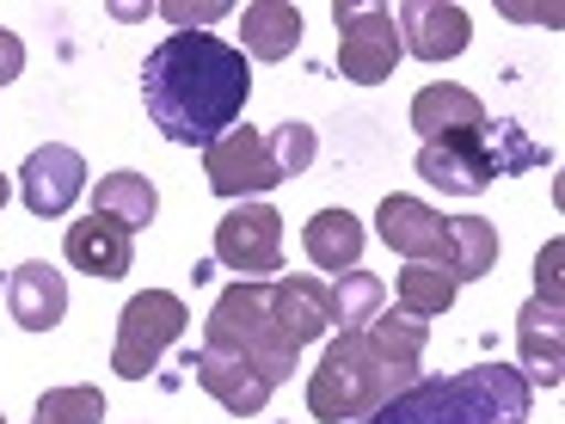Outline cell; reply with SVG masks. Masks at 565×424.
Returning <instances> with one entry per match:
<instances>
[{
  "label": "cell",
  "mask_w": 565,
  "mask_h": 424,
  "mask_svg": "<svg viewBox=\"0 0 565 424\" xmlns=\"http://www.w3.org/2000/svg\"><path fill=\"white\" fill-rule=\"evenodd\" d=\"M246 99H253V62L215 31H172L141 62L148 124L184 148H210L215 136H227L241 124Z\"/></svg>",
  "instance_id": "6da1fadb"
},
{
  "label": "cell",
  "mask_w": 565,
  "mask_h": 424,
  "mask_svg": "<svg viewBox=\"0 0 565 424\" xmlns=\"http://www.w3.org/2000/svg\"><path fill=\"white\" fill-rule=\"evenodd\" d=\"M412 382H418V363L375 339V326H356L326 344L320 369L308 375V412L320 424H363Z\"/></svg>",
  "instance_id": "7a4b0ae2"
},
{
  "label": "cell",
  "mask_w": 565,
  "mask_h": 424,
  "mask_svg": "<svg viewBox=\"0 0 565 424\" xmlns=\"http://www.w3.org/2000/svg\"><path fill=\"white\" fill-rule=\"evenodd\" d=\"M535 388L510 363H473L461 375H424L363 424H529Z\"/></svg>",
  "instance_id": "3957f363"
},
{
  "label": "cell",
  "mask_w": 565,
  "mask_h": 424,
  "mask_svg": "<svg viewBox=\"0 0 565 424\" xmlns=\"http://www.w3.org/2000/svg\"><path fill=\"white\" fill-rule=\"evenodd\" d=\"M412 167H418L424 184H437V191H449V198H480V191H492V184L510 179V172L547 167V148H535V141L523 136V124L498 117V124L461 129V136L424 141Z\"/></svg>",
  "instance_id": "277c9868"
},
{
  "label": "cell",
  "mask_w": 565,
  "mask_h": 424,
  "mask_svg": "<svg viewBox=\"0 0 565 424\" xmlns=\"http://www.w3.org/2000/svg\"><path fill=\"white\" fill-rule=\"evenodd\" d=\"M203 344L246 357L270 388L289 382V375H296V357H301V344L277 326L270 283H253V277H241L234 289H222V301L210 308V326H203Z\"/></svg>",
  "instance_id": "5b68a950"
},
{
  "label": "cell",
  "mask_w": 565,
  "mask_h": 424,
  "mask_svg": "<svg viewBox=\"0 0 565 424\" xmlns=\"http://www.w3.org/2000/svg\"><path fill=\"white\" fill-rule=\"evenodd\" d=\"M184 326H191V308H184L172 289H141V296H129L124 314H117L111 369L124 382H148L160 369V357L184 339Z\"/></svg>",
  "instance_id": "8992f818"
},
{
  "label": "cell",
  "mask_w": 565,
  "mask_h": 424,
  "mask_svg": "<svg viewBox=\"0 0 565 424\" xmlns=\"http://www.w3.org/2000/svg\"><path fill=\"white\" fill-rule=\"evenodd\" d=\"M332 25H339V68L344 81L356 86H382L394 81L399 68V25L387 7H375V0H339L332 7Z\"/></svg>",
  "instance_id": "52a82bcc"
},
{
  "label": "cell",
  "mask_w": 565,
  "mask_h": 424,
  "mask_svg": "<svg viewBox=\"0 0 565 424\" xmlns=\"http://www.w3.org/2000/svg\"><path fill=\"white\" fill-rule=\"evenodd\" d=\"M215 258L241 277H277L282 271V215L270 203L246 198L215 222Z\"/></svg>",
  "instance_id": "ba28073f"
},
{
  "label": "cell",
  "mask_w": 565,
  "mask_h": 424,
  "mask_svg": "<svg viewBox=\"0 0 565 424\" xmlns=\"http://www.w3.org/2000/svg\"><path fill=\"white\" fill-rule=\"evenodd\" d=\"M203 179H210L215 198H234V203L265 198L270 184H282L277 167H270L265 129H253V124H234L227 136H215L210 148H203Z\"/></svg>",
  "instance_id": "9c48e42d"
},
{
  "label": "cell",
  "mask_w": 565,
  "mask_h": 424,
  "mask_svg": "<svg viewBox=\"0 0 565 424\" xmlns=\"http://www.w3.org/2000/svg\"><path fill=\"white\" fill-rule=\"evenodd\" d=\"M81 191H86V160L68 141H43V148L25 155V167H19V203H25L38 222L68 215Z\"/></svg>",
  "instance_id": "30bf717a"
},
{
  "label": "cell",
  "mask_w": 565,
  "mask_h": 424,
  "mask_svg": "<svg viewBox=\"0 0 565 424\" xmlns=\"http://www.w3.org/2000/svg\"><path fill=\"white\" fill-rule=\"evenodd\" d=\"M375 234L394 246L406 265H437L449 271V215H437L418 198H382L375 210Z\"/></svg>",
  "instance_id": "8fae6325"
},
{
  "label": "cell",
  "mask_w": 565,
  "mask_h": 424,
  "mask_svg": "<svg viewBox=\"0 0 565 424\" xmlns=\"http://www.w3.org/2000/svg\"><path fill=\"white\" fill-rule=\"evenodd\" d=\"M394 25H399V50L418 62H455L473 43V19L449 0H406Z\"/></svg>",
  "instance_id": "7c38bea8"
},
{
  "label": "cell",
  "mask_w": 565,
  "mask_h": 424,
  "mask_svg": "<svg viewBox=\"0 0 565 424\" xmlns=\"http://www.w3.org/2000/svg\"><path fill=\"white\" fill-rule=\"evenodd\" d=\"M7 314H13L19 332H50V326H62V314H68V277H62L56 265H43V258H31V265H19L13 277H7Z\"/></svg>",
  "instance_id": "4fadbf2b"
},
{
  "label": "cell",
  "mask_w": 565,
  "mask_h": 424,
  "mask_svg": "<svg viewBox=\"0 0 565 424\" xmlns=\"http://www.w3.org/2000/svg\"><path fill=\"white\" fill-rule=\"evenodd\" d=\"M559 301L529 296L516 314V351H523V382L529 388H559L565 382V332H559Z\"/></svg>",
  "instance_id": "5bb4252c"
},
{
  "label": "cell",
  "mask_w": 565,
  "mask_h": 424,
  "mask_svg": "<svg viewBox=\"0 0 565 424\" xmlns=\"http://www.w3.org/2000/svg\"><path fill=\"white\" fill-rule=\"evenodd\" d=\"M191 375H198V388L210 400H222L234 418H246V412H265V400L277 394V388L258 375L246 357H234V351H215V344H203L198 357H191Z\"/></svg>",
  "instance_id": "9a60e30c"
},
{
  "label": "cell",
  "mask_w": 565,
  "mask_h": 424,
  "mask_svg": "<svg viewBox=\"0 0 565 424\" xmlns=\"http://www.w3.org/2000/svg\"><path fill=\"white\" fill-rule=\"evenodd\" d=\"M62 253H68V265L86 271V277L117 283V277H129V227L93 210L86 222H74L68 234H62Z\"/></svg>",
  "instance_id": "2e32d148"
},
{
  "label": "cell",
  "mask_w": 565,
  "mask_h": 424,
  "mask_svg": "<svg viewBox=\"0 0 565 424\" xmlns=\"http://www.w3.org/2000/svg\"><path fill=\"white\" fill-rule=\"evenodd\" d=\"M270 308H277V326L308 351L332 332V283L320 277H277L270 283Z\"/></svg>",
  "instance_id": "e0dca14e"
},
{
  "label": "cell",
  "mask_w": 565,
  "mask_h": 424,
  "mask_svg": "<svg viewBox=\"0 0 565 424\" xmlns=\"http://www.w3.org/2000/svg\"><path fill=\"white\" fill-rule=\"evenodd\" d=\"M480 124H486V105H480V93H467V86L437 81L412 99V129H418L424 141L461 136V129H480Z\"/></svg>",
  "instance_id": "ac0fdd59"
},
{
  "label": "cell",
  "mask_w": 565,
  "mask_h": 424,
  "mask_svg": "<svg viewBox=\"0 0 565 424\" xmlns=\"http://www.w3.org/2000/svg\"><path fill=\"white\" fill-rule=\"evenodd\" d=\"M301 246H308V258L320 271L344 277V271H356V258H363V222H356L351 210H320L301 227Z\"/></svg>",
  "instance_id": "d6986e66"
},
{
  "label": "cell",
  "mask_w": 565,
  "mask_h": 424,
  "mask_svg": "<svg viewBox=\"0 0 565 424\" xmlns=\"http://www.w3.org/2000/svg\"><path fill=\"white\" fill-rule=\"evenodd\" d=\"M301 43V7L289 0H253L246 7V56L253 62H282Z\"/></svg>",
  "instance_id": "ffe728a7"
},
{
  "label": "cell",
  "mask_w": 565,
  "mask_h": 424,
  "mask_svg": "<svg viewBox=\"0 0 565 424\" xmlns=\"http://www.w3.org/2000/svg\"><path fill=\"white\" fill-rule=\"evenodd\" d=\"M93 210L111 215V222H124L129 234H136V227L154 222L160 191H154V179H141V172H105V179L93 184Z\"/></svg>",
  "instance_id": "44dd1931"
},
{
  "label": "cell",
  "mask_w": 565,
  "mask_h": 424,
  "mask_svg": "<svg viewBox=\"0 0 565 424\" xmlns=\"http://www.w3.org/2000/svg\"><path fill=\"white\" fill-rule=\"evenodd\" d=\"M498 265V227L480 215H449V277L455 283H480Z\"/></svg>",
  "instance_id": "7402d4cb"
},
{
  "label": "cell",
  "mask_w": 565,
  "mask_h": 424,
  "mask_svg": "<svg viewBox=\"0 0 565 424\" xmlns=\"http://www.w3.org/2000/svg\"><path fill=\"white\" fill-rule=\"evenodd\" d=\"M394 296H399V308H406V314L430 320V314H449V308H455L461 283H455L449 271H437V265H406V271L394 277Z\"/></svg>",
  "instance_id": "603a6c76"
},
{
  "label": "cell",
  "mask_w": 565,
  "mask_h": 424,
  "mask_svg": "<svg viewBox=\"0 0 565 424\" xmlns=\"http://www.w3.org/2000/svg\"><path fill=\"white\" fill-rule=\"evenodd\" d=\"M382 301H387V289H382V277L375 271H344L339 283H332V326H344V332H356V326H369L375 314H382Z\"/></svg>",
  "instance_id": "cb8c5ba5"
},
{
  "label": "cell",
  "mask_w": 565,
  "mask_h": 424,
  "mask_svg": "<svg viewBox=\"0 0 565 424\" xmlns=\"http://www.w3.org/2000/svg\"><path fill=\"white\" fill-rule=\"evenodd\" d=\"M38 424H105L99 388H50L38 394Z\"/></svg>",
  "instance_id": "d4e9b609"
},
{
  "label": "cell",
  "mask_w": 565,
  "mask_h": 424,
  "mask_svg": "<svg viewBox=\"0 0 565 424\" xmlns=\"http://www.w3.org/2000/svg\"><path fill=\"white\" fill-rule=\"evenodd\" d=\"M265 148H270V167H277V179H301V172L313 167V155H320V141H313L308 124H277V129H265Z\"/></svg>",
  "instance_id": "484cf974"
},
{
  "label": "cell",
  "mask_w": 565,
  "mask_h": 424,
  "mask_svg": "<svg viewBox=\"0 0 565 424\" xmlns=\"http://www.w3.org/2000/svg\"><path fill=\"white\" fill-rule=\"evenodd\" d=\"M160 13H167L179 31H198V25H215V19L227 13V0H203V7H191V0H167Z\"/></svg>",
  "instance_id": "4316f807"
},
{
  "label": "cell",
  "mask_w": 565,
  "mask_h": 424,
  "mask_svg": "<svg viewBox=\"0 0 565 424\" xmlns=\"http://www.w3.org/2000/svg\"><path fill=\"white\" fill-rule=\"evenodd\" d=\"M559 258H565V241L541 246V265H535V296L541 301H559Z\"/></svg>",
  "instance_id": "83f0119b"
},
{
  "label": "cell",
  "mask_w": 565,
  "mask_h": 424,
  "mask_svg": "<svg viewBox=\"0 0 565 424\" xmlns=\"http://www.w3.org/2000/svg\"><path fill=\"white\" fill-rule=\"evenodd\" d=\"M19 74H25V43H19V31L0 25V86H13Z\"/></svg>",
  "instance_id": "f1b7e54d"
},
{
  "label": "cell",
  "mask_w": 565,
  "mask_h": 424,
  "mask_svg": "<svg viewBox=\"0 0 565 424\" xmlns=\"http://www.w3.org/2000/svg\"><path fill=\"white\" fill-rule=\"evenodd\" d=\"M7 198H13V179H7V172H0V210H7Z\"/></svg>",
  "instance_id": "f546056e"
},
{
  "label": "cell",
  "mask_w": 565,
  "mask_h": 424,
  "mask_svg": "<svg viewBox=\"0 0 565 424\" xmlns=\"http://www.w3.org/2000/svg\"><path fill=\"white\" fill-rule=\"evenodd\" d=\"M0 424H7V418H0Z\"/></svg>",
  "instance_id": "4dcf8cb0"
}]
</instances>
